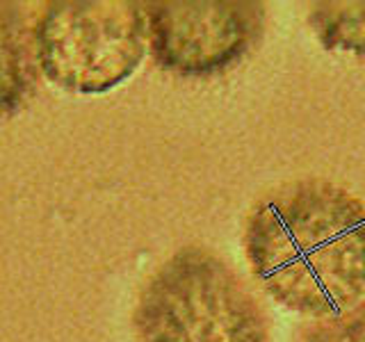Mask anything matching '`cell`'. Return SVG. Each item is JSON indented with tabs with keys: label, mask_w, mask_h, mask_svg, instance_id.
Listing matches in <instances>:
<instances>
[{
	"label": "cell",
	"mask_w": 365,
	"mask_h": 342,
	"mask_svg": "<svg viewBox=\"0 0 365 342\" xmlns=\"http://www.w3.org/2000/svg\"><path fill=\"white\" fill-rule=\"evenodd\" d=\"M245 254L265 294L308 317H331L365 294V203L306 178L265 194L245 228Z\"/></svg>",
	"instance_id": "cell-1"
},
{
	"label": "cell",
	"mask_w": 365,
	"mask_h": 342,
	"mask_svg": "<svg viewBox=\"0 0 365 342\" xmlns=\"http://www.w3.org/2000/svg\"><path fill=\"white\" fill-rule=\"evenodd\" d=\"M32 32L43 76L87 96L123 85L148 48L144 7L125 0L53 3Z\"/></svg>",
	"instance_id": "cell-3"
},
{
	"label": "cell",
	"mask_w": 365,
	"mask_h": 342,
	"mask_svg": "<svg viewBox=\"0 0 365 342\" xmlns=\"http://www.w3.org/2000/svg\"><path fill=\"white\" fill-rule=\"evenodd\" d=\"M34 32L14 9L0 5V119L11 117L30 98L37 83Z\"/></svg>",
	"instance_id": "cell-5"
},
{
	"label": "cell",
	"mask_w": 365,
	"mask_h": 342,
	"mask_svg": "<svg viewBox=\"0 0 365 342\" xmlns=\"http://www.w3.org/2000/svg\"><path fill=\"white\" fill-rule=\"evenodd\" d=\"M146 41L160 68L180 78H210L237 66L265 32L262 3L205 0L144 7Z\"/></svg>",
	"instance_id": "cell-4"
},
{
	"label": "cell",
	"mask_w": 365,
	"mask_h": 342,
	"mask_svg": "<svg viewBox=\"0 0 365 342\" xmlns=\"http://www.w3.org/2000/svg\"><path fill=\"white\" fill-rule=\"evenodd\" d=\"M308 26L324 51L365 60V0H324L308 9Z\"/></svg>",
	"instance_id": "cell-6"
},
{
	"label": "cell",
	"mask_w": 365,
	"mask_h": 342,
	"mask_svg": "<svg viewBox=\"0 0 365 342\" xmlns=\"http://www.w3.org/2000/svg\"><path fill=\"white\" fill-rule=\"evenodd\" d=\"M304 342H365V294L342 313L317 322Z\"/></svg>",
	"instance_id": "cell-7"
},
{
	"label": "cell",
	"mask_w": 365,
	"mask_h": 342,
	"mask_svg": "<svg viewBox=\"0 0 365 342\" xmlns=\"http://www.w3.org/2000/svg\"><path fill=\"white\" fill-rule=\"evenodd\" d=\"M142 342H269L262 306L228 262L185 247L155 269L135 308Z\"/></svg>",
	"instance_id": "cell-2"
}]
</instances>
